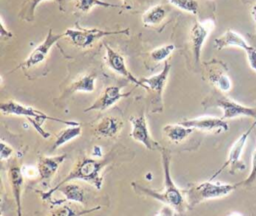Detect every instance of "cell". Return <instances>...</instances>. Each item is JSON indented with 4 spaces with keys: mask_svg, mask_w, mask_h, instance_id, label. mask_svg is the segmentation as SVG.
I'll list each match as a JSON object with an SVG mask.
<instances>
[{
    "mask_svg": "<svg viewBox=\"0 0 256 216\" xmlns=\"http://www.w3.org/2000/svg\"><path fill=\"white\" fill-rule=\"evenodd\" d=\"M179 123L186 127H190L192 129H197L205 132L220 133L225 132L229 129L226 120L214 116H201L193 119L182 120Z\"/></svg>",
    "mask_w": 256,
    "mask_h": 216,
    "instance_id": "9a60e30c",
    "label": "cell"
},
{
    "mask_svg": "<svg viewBox=\"0 0 256 216\" xmlns=\"http://www.w3.org/2000/svg\"><path fill=\"white\" fill-rule=\"evenodd\" d=\"M122 127V120L113 116H106L98 121L94 128V131L98 136L111 138L115 137L121 131Z\"/></svg>",
    "mask_w": 256,
    "mask_h": 216,
    "instance_id": "ffe728a7",
    "label": "cell"
},
{
    "mask_svg": "<svg viewBox=\"0 0 256 216\" xmlns=\"http://www.w3.org/2000/svg\"><path fill=\"white\" fill-rule=\"evenodd\" d=\"M12 154H13V148L9 144L5 143L4 141H1V143H0V159L8 160Z\"/></svg>",
    "mask_w": 256,
    "mask_h": 216,
    "instance_id": "1f68e13d",
    "label": "cell"
},
{
    "mask_svg": "<svg viewBox=\"0 0 256 216\" xmlns=\"http://www.w3.org/2000/svg\"><path fill=\"white\" fill-rule=\"evenodd\" d=\"M194 129L190 127H186L180 123L177 124H166L163 127V132L165 136L174 143H180L183 140H185L192 132Z\"/></svg>",
    "mask_w": 256,
    "mask_h": 216,
    "instance_id": "7402d4cb",
    "label": "cell"
},
{
    "mask_svg": "<svg viewBox=\"0 0 256 216\" xmlns=\"http://www.w3.org/2000/svg\"><path fill=\"white\" fill-rule=\"evenodd\" d=\"M129 28L120 30H103L98 28H67L64 32L66 37L74 46L79 48L90 47L95 41L113 35H128Z\"/></svg>",
    "mask_w": 256,
    "mask_h": 216,
    "instance_id": "277c9868",
    "label": "cell"
},
{
    "mask_svg": "<svg viewBox=\"0 0 256 216\" xmlns=\"http://www.w3.org/2000/svg\"><path fill=\"white\" fill-rule=\"evenodd\" d=\"M63 37H64V33L54 34L53 30L49 29L44 40L40 44H38L29 53V55L26 57V59L23 62H21L16 67V69H20V68L27 69V68H31V67H34V66L42 63L47 58V56H48L50 50L52 49V47L54 46V44L57 43Z\"/></svg>",
    "mask_w": 256,
    "mask_h": 216,
    "instance_id": "8992f818",
    "label": "cell"
},
{
    "mask_svg": "<svg viewBox=\"0 0 256 216\" xmlns=\"http://www.w3.org/2000/svg\"><path fill=\"white\" fill-rule=\"evenodd\" d=\"M0 110L4 115H15V116H24L26 118H44L46 120H51V121H56L60 122L64 125L67 126H74V125H80L76 121H67V120H62L59 118L51 117L44 112L37 110L33 107L21 104L17 101L14 100H8L6 102L1 103L0 105Z\"/></svg>",
    "mask_w": 256,
    "mask_h": 216,
    "instance_id": "5b68a950",
    "label": "cell"
},
{
    "mask_svg": "<svg viewBox=\"0 0 256 216\" xmlns=\"http://www.w3.org/2000/svg\"><path fill=\"white\" fill-rule=\"evenodd\" d=\"M131 132L130 137L139 143H141L148 150H161V146L151 137L148 124L145 115L131 116Z\"/></svg>",
    "mask_w": 256,
    "mask_h": 216,
    "instance_id": "30bf717a",
    "label": "cell"
},
{
    "mask_svg": "<svg viewBox=\"0 0 256 216\" xmlns=\"http://www.w3.org/2000/svg\"><path fill=\"white\" fill-rule=\"evenodd\" d=\"M65 159L66 154L56 156H40L37 162L38 176L40 177V180H51Z\"/></svg>",
    "mask_w": 256,
    "mask_h": 216,
    "instance_id": "ac0fdd59",
    "label": "cell"
},
{
    "mask_svg": "<svg viewBox=\"0 0 256 216\" xmlns=\"http://www.w3.org/2000/svg\"><path fill=\"white\" fill-rule=\"evenodd\" d=\"M161 157H162V165L164 171V187L162 190H154L142 185H139L135 182H132V187L138 193H142L146 196H149L153 199H156L167 206L172 207L176 213L180 216L185 215L187 210L188 204L185 197L184 191L180 190L174 181L172 180L171 173H170V156L168 152L161 148Z\"/></svg>",
    "mask_w": 256,
    "mask_h": 216,
    "instance_id": "6da1fadb",
    "label": "cell"
},
{
    "mask_svg": "<svg viewBox=\"0 0 256 216\" xmlns=\"http://www.w3.org/2000/svg\"><path fill=\"white\" fill-rule=\"evenodd\" d=\"M213 20H204V21H197L193 24L190 29V42L192 45V50L194 54V58L196 62L200 61L201 51L204 42L206 41L207 37L211 33L214 28Z\"/></svg>",
    "mask_w": 256,
    "mask_h": 216,
    "instance_id": "4fadbf2b",
    "label": "cell"
},
{
    "mask_svg": "<svg viewBox=\"0 0 256 216\" xmlns=\"http://www.w3.org/2000/svg\"><path fill=\"white\" fill-rule=\"evenodd\" d=\"M8 178H9L12 194L16 204L17 215L22 216L21 197H22V190L24 185V174H23L22 168L19 166V164L15 160H13V162H11L9 165Z\"/></svg>",
    "mask_w": 256,
    "mask_h": 216,
    "instance_id": "e0dca14e",
    "label": "cell"
},
{
    "mask_svg": "<svg viewBox=\"0 0 256 216\" xmlns=\"http://www.w3.org/2000/svg\"><path fill=\"white\" fill-rule=\"evenodd\" d=\"M256 180V148L255 150L253 151V154H252V162H251V171H250V174L248 175L247 179L240 182V185H251L254 181Z\"/></svg>",
    "mask_w": 256,
    "mask_h": 216,
    "instance_id": "4dcf8cb0",
    "label": "cell"
},
{
    "mask_svg": "<svg viewBox=\"0 0 256 216\" xmlns=\"http://www.w3.org/2000/svg\"><path fill=\"white\" fill-rule=\"evenodd\" d=\"M95 82H96V76L94 74L82 75L71 83L69 87V91L71 93H76V92L91 93L95 90Z\"/></svg>",
    "mask_w": 256,
    "mask_h": 216,
    "instance_id": "cb8c5ba5",
    "label": "cell"
},
{
    "mask_svg": "<svg viewBox=\"0 0 256 216\" xmlns=\"http://www.w3.org/2000/svg\"><path fill=\"white\" fill-rule=\"evenodd\" d=\"M105 49H106V56H105V60L106 63L108 65V67L114 71L115 73L119 74L120 76L126 78L128 81H130L131 83L135 84L136 86H139L141 88L144 89V85L142 84V82L140 81V79H137L128 69L126 62H125V58L123 57L122 54H120L119 52L115 51L113 48H111L109 45L105 44Z\"/></svg>",
    "mask_w": 256,
    "mask_h": 216,
    "instance_id": "5bb4252c",
    "label": "cell"
},
{
    "mask_svg": "<svg viewBox=\"0 0 256 216\" xmlns=\"http://www.w3.org/2000/svg\"><path fill=\"white\" fill-rule=\"evenodd\" d=\"M22 171H23V174L24 176L26 177H35L38 175V169H37V166L36 167H33V166H25L22 168Z\"/></svg>",
    "mask_w": 256,
    "mask_h": 216,
    "instance_id": "836d02e7",
    "label": "cell"
},
{
    "mask_svg": "<svg viewBox=\"0 0 256 216\" xmlns=\"http://www.w3.org/2000/svg\"><path fill=\"white\" fill-rule=\"evenodd\" d=\"M214 105L219 107L222 110L223 115L221 118H223L224 120L233 119V118L242 117V116L256 118L255 108L242 105L237 101L224 95L218 96L214 101Z\"/></svg>",
    "mask_w": 256,
    "mask_h": 216,
    "instance_id": "8fae6325",
    "label": "cell"
},
{
    "mask_svg": "<svg viewBox=\"0 0 256 216\" xmlns=\"http://www.w3.org/2000/svg\"><path fill=\"white\" fill-rule=\"evenodd\" d=\"M27 120L31 123V125L34 127V129L43 137V138H48L50 137V133L45 131L42 127L43 123L46 121L44 118H27Z\"/></svg>",
    "mask_w": 256,
    "mask_h": 216,
    "instance_id": "f546056e",
    "label": "cell"
},
{
    "mask_svg": "<svg viewBox=\"0 0 256 216\" xmlns=\"http://www.w3.org/2000/svg\"><path fill=\"white\" fill-rule=\"evenodd\" d=\"M252 15H253V17H254V19H255V21H256V5H255V6H254V8H253Z\"/></svg>",
    "mask_w": 256,
    "mask_h": 216,
    "instance_id": "74e56055",
    "label": "cell"
},
{
    "mask_svg": "<svg viewBox=\"0 0 256 216\" xmlns=\"http://www.w3.org/2000/svg\"><path fill=\"white\" fill-rule=\"evenodd\" d=\"M43 1H45V0H26L23 5L22 12H21L22 18L25 19L26 21H31L33 19L34 12H35L37 6Z\"/></svg>",
    "mask_w": 256,
    "mask_h": 216,
    "instance_id": "f1b7e54d",
    "label": "cell"
},
{
    "mask_svg": "<svg viewBox=\"0 0 256 216\" xmlns=\"http://www.w3.org/2000/svg\"><path fill=\"white\" fill-rule=\"evenodd\" d=\"M256 126V121L244 132L242 133L238 139L232 144L229 152H228V157L226 162L223 164V166L210 178V180H213L220 172H222L226 167H229L231 172H235L236 170H243L245 169V164L242 162L241 157L243 154V150L245 148L246 142L248 140V137L250 135V133L252 132V130L254 129V127Z\"/></svg>",
    "mask_w": 256,
    "mask_h": 216,
    "instance_id": "52a82bcc",
    "label": "cell"
},
{
    "mask_svg": "<svg viewBox=\"0 0 256 216\" xmlns=\"http://www.w3.org/2000/svg\"><path fill=\"white\" fill-rule=\"evenodd\" d=\"M82 133V128L80 125H74V126H68L61 130L55 139L54 145H53V150L65 145L69 141L77 138L80 136Z\"/></svg>",
    "mask_w": 256,
    "mask_h": 216,
    "instance_id": "d4e9b609",
    "label": "cell"
},
{
    "mask_svg": "<svg viewBox=\"0 0 256 216\" xmlns=\"http://www.w3.org/2000/svg\"><path fill=\"white\" fill-rule=\"evenodd\" d=\"M205 74L208 81L219 91L225 93L231 90V79L227 73L226 66L221 61L213 60L205 63Z\"/></svg>",
    "mask_w": 256,
    "mask_h": 216,
    "instance_id": "7c38bea8",
    "label": "cell"
},
{
    "mask_svg": "<svg viewBox=\"0 0 256 216\" xmlns=\"http://www.w3.org/2000/svg\"><path fill=\"white\" fill-rule=\"evenodd\" d=\"M47 200H50L53 205H59L65 202H73L84 205L86 203V195L82 186L71 181L53 190Z\"/></svg>",
    "mask_w": 256,
    "mask_h": 216,
    "instance_id": "ba28073f",
    "label": "cell"
},
{
    "mask_svg": "<svg viewBox=\"0 0 256 216\" xmlns=\"http://www.w3.org/2000/svg\"><path fill=\"white\" fill-rule=\"evenodd\" d=\"M169 3L176 8L185 11L190 14H197L198 13V2L196 0H168Z\"/></svg>",
    "mask_w": 256,
    "mask_h": 216,
    "instance_id": "83f0119b",
    "label": "cell"
},
{
    "mask_svg": "<svg viewBox=\"0 0 256 216\" xmlns=\"http://www.w3.org/2000/svg\"><path fill=\"white\" fill-rule=\"evenodd\" d=\"M166 15V8L161 4H157L151 6L142 14V22L145 26H154L161 23L165 19Z\"/></svg>",
    "mask_w": 256,
    "mask_h": 216,
    "instance_id": "603a6c76",
    "label": "cell"
},
{
    "mask_svg": "<svg viewBox=\"0 0 256 216\" xmlns=\"http://www.w3.org/2000/svg\"><path fill=\"white\" fill-rule=\"evenodd\" d=\"M129 94L130 93H123L121 88L118 86H107L98 98L90 106L84 109V112L104 111L116 104L120 99L129 96Z\"/></svg>",
    "mask_w": 256,
    "mask_h": 216,
    "instance_id": "2e32d148",
    "label": "cell"
},
{
    "mask_svg": "<svg viewBox=\"0 0 256 216\" xmlns=\"http://www.w3.org/2000/svg\"><path fill=\"white\" fill-rule=\"evenodd\" d=\"M79 203H62L59 205H56L55 208H53L48 216H83L85 214L94 212L96 210H99L101 206H96L92 208H83Z\"/></svg>",
    "mask_w": 256,
    "mask_h": 216,
    "instance_id": "44dd1931",
    "label": "cell"
},
{
    "mask_svg": "<svg viewBox=\"0 0 256 216\" xmlns=\"http://www.w3.org/2000/svg\"><path fill=\"white\" fill-rule=\"evenodd\" d=\"M108 163H109L108 159H96V158H89V157L80 158L75 163L71 171L64 177V179L61 180L56 186L49 189L47 192L42 193L41 198L43 200H47L50 193L53 190L73 180H82V181L88 182L92 186H94L97 190H100L103 185V177L101 175V172Z\"/></svg>",
    "mask_w": 256,
    "mask_h": 216,
    "instance_id": "7a4b0ae2",
    "label": "cell"
},
{
    "mask_svg": "<svg viewBox=\"0 0 256 216\" xmlns=\"http://www.w3.org/2000/svg\"><path fill=\"white\" fill-rule=\"evenodd\" d=\"M239 185H240V182L236 184H229V183L213 182L212 180L209 179L208 181L193 184L188 189H186L184 193H185L188 207L191 208L203 201L218 199V198L227 196L231 192H233Z\"/></svg>",
    "mask_w": 256,
    "mask_h": 216,
    "instance_id": "3957f363",
    "label": "cell"
},
{
    "mask_svg": "<svg viewBox=\"0 0 256 216\" xmlns=\"http://www.w3.org/2000/svg\"><path fill=\"white\" fill-rule=\"evenodd\" d=\"M123 1H124V2H127V1H129V0H123Z\"/></svg>",
    "mask_w": 256,
    "mask_h": 216,
    "instance_id": "ab89813d",
    "label": "cell"
},
{
    "mask_svg": "<svg viewBox=\"0 0 256 216\" xmlns=\"http://www.w3.org/2000/svg\"><path fill=\"white\" fill-rule=\"evenodd\" d=\"M92 157L96 158V159H99V158L103 157V151H102V148L100 146H98V145L93 146V148H92Z\"/></svg>",
    "mask_w": 256,
    "mask_h": 216,
    "instance_id": "8d00e7d4",
    "label": "cell"
},
{
    "mask_svg": "<svg viewBox=\"0 0 256 216\" xmlns=\"http://www.w3.org/2000/svg\"><path fill=\"white\" fill-rule=\"evenodd\" d=\"M175 50V45L174 44H166V45H162L159 47L154 48L152 51H150V57L151 59L156 62H162L165 61L166 58H168L172 52Z\"/></svg>",
    "mask_w": 256,
    "mask_h": 216,
    "instance_id": "4316f807",
    "label": "cell"
},
{
    "mask_svg": "<svg viewBox=\"0 0 256 216\" xmlns=\"http://www.w3.org/2000/svg\"><path fill=\"white\" fill-rule=\"evenodd\" d=\"M171 65L168 61L164 62L162 70L154 74L150 77L141 78L140 81L144 85V89L150 93H152V103H156L157 106H161L162 101V93L166 86L169 73H170Z\"/></svg>",
    "mask_w": 256,
    "mask_h": 216,
    "instance_id": "9c48e42d",
    "label": "cell"
},
{
    "mask_svg": "<svg viewBox=\"0 0 256 216\" xmlns=\"http://www.w3.org/2000/svg\"><path fill=\"white\" fill-rule=\"evenodd\" d=\"M75 7L81 12H88L95 6L107 7V8H119L120 6L105 2L103 0H74Z\"/></svg>",
    "mask_w": 256,
    "mask_h": 216,
    "instance_id": "484cf974",
    "label": "cell"
},
{
    "mask_svg": "<svg viewBox=\"0 0 256 216\" xmlns=\"http://www.w3.org/2000/svg\"><path fill=\"white\" fill-rule=\"evenodd\" d=\"M229 216H242L240 213H237V212H233V213H231Z\"/></svg>",
    "mask_w": 256,
    "mask_h": 216,
    "instance_id": "f35d334b",
    "label": "cell"
},
{
    "mask_svg": "<svg viewBox=\"0 0 256 216\" xmlns=\"http://www.w3.org/2000/svg\"><path fill=\"white\" fill-rule=\"evenodd\" d=\"M155 216H176V211L172 207L165 205Z\"/></svg>",
    "mask_w": 256,
    "mask_h": 216,
    "instance_id": "e575fe53",
    "label": "cell"
},
{
    "mask_svg": "<svg viewBox=\"0 0 256 216\" xmlns=\"http://www.w3.org/2000/svg\"><path fill=\"white\" fill-rule=\"evenodd\" d=\"M0 36L2 39H9V38H12L13 36V34L5 27L2 19L0 21Z\"/></svg>",
    "mask_w": 256,
    "mask_h": 216,
    "instance_id": "d590c367",
    "label": "cell"
},
{
    "mask_svg": "<svg viewBox=\"0 0 256 216\" xmlns=\"http://www.w3.org/2000/svg\"><path fill=\"white\" fill-rule=\"evenodd\" d=\"M246 56H247V60H248L250 68L256 72V48L252 46L246 52Z\"/></svg>",
    "mask_w": 256,
    "mask_h": 216,
    "instance_id": "d6a6232c",
    "label": "cell"
},
{
    "mask_svg": "<svg viewBox=\"0 0 256 216\" xmlns=\"http://www.w3.org/2000/svg\"><path fill=\"white\" fill-rule=\"evenodd\" d=\"M214 44L219 50L227 47H237L247 52L252 47L246 42L242 35L232 29H227L222 35L217 37L214 40Z\"/></svg>",
    "mask_w": 256,
    "mask_h": 216,
    "instance_id": "d6986e66",
    "label": "cell"
}]
</instances>
